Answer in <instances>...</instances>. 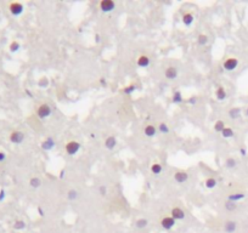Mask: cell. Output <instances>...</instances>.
<instances>
[{
  "mask_svg": "<svg viewBox=\"0 0 248 233\" xmlns=\"http://www.w3.org/2000/svg\"><path fill=\"white\" fill-rule=\"evenodd\" d=\"M64 149H66V153L69 155H74L77 154L81 149V143L77 142V141H69L66 143L64 146Z\"/></svg>",
  "mask_w": 248,
  "mask_h": 233,
  "instance_id": "cell-1",
  "label": "cell"
},
{
  "mask_svg": "<svg viewBox=\"0 0 248 233\" xmlns=\"http://www.w3.org/2000/svg\"><path fill=\"white\" fill-rule=\"evenodd\" d=\"M50 114H51V107L48 103H43L37 109V116L40 119H45V118L50 116Z\"/></svg>",
  "mask_w": 248,
  "mask_h": 233,
  "instance_id": "cell-2",
  "label": "cell"
},
{
  "mask_svg": "<svg viewBox=\"0 0 248 233\" xmlns=\"http://www.w3.org/2000/svg\"><path fill=\"white\" fill-rule=\"evenodd\" d=\"M238 66V59L235 57H229L224 61L223 63V67L225 71H234L236 69V67Z\"/></svg>",
  "mask_w": 248,
  "mask_h": 233,
  "instance_id": "cell-3",
  "label": "cell"
},
{
  "mask_svg": "<svg viewBox=\"0 0 248 233\" xmlns=\"http://www.w3.org/2000/svg\"><path fill=\"white\" fill-rule=\"evenodd\" d=\"M10 141L12 142V143H15V145H20L23 142V140H24V134L22 133V131H19V130H16V131H12L11 134H10Z\"/></svg>",
  "mask_w": 248,
  "mask_h": 233,
  "instance_id": "cell-4",
  "label": "cell"
},
{
  "mask_svg": "<svg viewBox=\"0 0 248 233\" xmlns=\"http://www.w3.org/2000/svg\"><path fill=\"white\" fill-rule=\"evenodd\" d=\"M9 9H10V12H11L14 16H20L21 14L23 12V5H22L21 2H19V1L11 2L10 6H9Z\"/></svg>",
  "mask_w": 248,
  "mask_h": 233,
  "instance_id": "cell-5",
  "label": "cell"
},
{
  "mask_svg": "<svg viewBox=\"0 0 248 233\" xmlns=\"http://www.w3.org/2000/svg\"><path fill=\"white\" fill-rule=\"evenodd\" d=\"M114 7H116V2L112 0H102L100 2V9L103 12H111L114 10Z\"/></svg>",
  "mask_w": 248,
  "mask_h": 233,
  "instance_id": "cell-6",
  "label": "cell"
},
{
  "mask_svg": "<svg viewBox=\"0 0 248 233\" xmlns=\"http://www.w3.org/2000/svg\"><path fill=\"white\" fill-rule=\"evenodd\" d=\"M161 226L167 230V231H169V230H172L174 226H175V220L172 217V216H165L162 219V221H161Z\"/></svg>",
  "mask_w": 248,
  "mask_h": 233,
  "instance_id": "cell-7",
  "label": "cell"
},
{
  "mask_svg": "<svg viewBox=\"0 0 248 233\" xmlns=\"http://www.w3.org/2000/svg\"><path fill=\"white\" fill-rule=\"evenodd\" d=\"M170 216H172L175 221H176V220H184V219H185V211H184L181 208L175 206V208L172 209V214H170Z\"/></svg>",
  "mask_w": 248,
  "mask_h": 233,
  "instance_id": "cell-8",
  "label": "cell"
},
{
  "mask_svg": "<svg viewBox=\"0 0 248 233\" xmlns=\"http://www.w3.org/2000/svg\"><path fill=\"white\" fill-rule=\"evenodd\" d=\"M164 77L169 80H174L178 78V69L173 66H169L167 67V69L164 71Z\"/></svg>",
  "mask_w": 248,
  "mask_h": 233,
  "instance_id": "cell-9",
  "label": "cell"
},
{
  "mask_svg": "<svg viewBox=\"0 0 248 233\" xmlns=\"http://www.w3.org/2000/svg\"><path fill=\"white\" fill-rule=\"evenodd\" d=\"M237 230V222L236 221H232V220H229L224 223V231L225 233H235Z\"/></svg>",
  "mask_w": 248,
  "mask_h": 233,
  "instance_id": "cell-10",
  "label": "cell"
},
{
  "mask_svg": "<svg viewBox=\"0 0 248 233\" xmlns=\"http://www.w3.org/2000/svg\"><path fill=\"white\" fill-rule=\"evenodd\" d=\"M174 180L178 182V183H184L188 180V174L186 171H176L174 174Z\"/></svg>",
  "mask_w": 248,
  "mask_h": 233,
  "instance_id": "cell-11",
  "label": "cell"
},
{
  "mask_svg": "<svg viewBox=\"0 0 248 233\" xmlns=\"http://www.w3.org/2000/svg\"><path fill=\"white\" fill-rule=\"evenodd\" d=\"M117 146V138L114 137V136H108L106 140H105V147L107 148V149H110V151H112L114 147Z\"/></svg>",
  "mask_w": 248,
  "mask_h": 233,
  "instance_id": "cell-12",
  "label": "cell"
},
{
  "mask_svg": "<svg viewBox=\"0 0 248 233\" xmlns=\"http://www.w3.org/2000/svg\"><path fill=\"white\" fill-rule=\"evenodd\" d=\"M157 129H158V128H156V126L152 125V124L146 125V126L144 128L145 136H147V137H153V136L157 134Z\"/></svg>",
  "mask_w": 248,
  "mask_h": 233,
  "instance_id": "cell-13",
  "label": "cell"
},
{
  "mask_svg": "<svg viewBox=\"0 0 248 233\" xmlns=\"http://www.w3.org/2000/svg\"><path fill=\"white\" fill-rule=\"evenodd\" d=\"M55 146V142H54V138L52 137H48L45 141H43L41 143V148L44 151H50L52 147Z\"/></svg>",
  "mask_w": 248,
  "mask_h": 233,
  "instance_id": "cell-14",
  "label": "cell"
},
{
  "mask_svg": "<svg viewBox=\"0 0 248 233\" xmlns=\"http://www.w3.org/2000/svg\"><path fill=\"white\" fill-rule=\"evenodd\" d=\"M136 62H138V66H139V67L145 68V67H148V64H150V58H148V56H146V55H141V56H139Z\"/></svg>",
  "mask_w": 248,
  "mask_h": 233,
  "instance_id": "cell-15",
  "label": "cell"
},
{
  "mask_svg": "<svg viewBox=\"0 0 248 233\" xmlns=\"http://www.w3.org/2000/svg\"><path fill=\"white\" fill-rule=\"evenodd\" d=\"M215 96H217V98H218L219 101L225 100V98H226V90H225V88H224V86H219V88L217 89V91H215Z\"/></svg>",
  "mask_w": 248,
  "mask_h": 233,
  "instance_id": "cell-16",
  "label": "cell"
},
{
  "mask_svg": "<svg viewBox=\"0 0 248 233\" xmlns=\"http://www.w3.org/2000/svg\"><path fill=\"white\" fill-rule=\"evenodd\" d=\"M181 21H183V23L185 24V26H191L192 24V22H193V15L192 14H190V12H186V14H184L183 15V18H181Z\"/></svg>",
  "mask_w": 248,
  "mask_h": 233,
  "instance_id": "cell-17",
  "label": "cell"
},
{
  "mask_svg": "<svg viewBox=\"0 0 248 233\" xmlns=\"http://www.w3.org/2000/svg\"><path fill=\"white\" fill-rule=\"evenodd\" d=\"M240 116H241V108L240 107H234L229 111V116L231 119H237V118H240Z\"/></svg>",
  "mask_w": 248,
  "mask_h": 233,
  "instance_id": "cell-18",
  "label": "cell"
},
{
  "mask_svg": "<svg viewBox=\"0 0 248 233\" xmlns=\"http://www.w3.org/2000/svg\"><path fill=\"white\" fill-rule=\"evenodd\" d=\"M172 101H173V103H175V104H179V103H181V102L184 101V98H183V95H181V92H180L179 90L174 91V94H173V97H172Z\"/></svg>",
  "mask_w": 248,
  "mask_h": 233,
  "instance_id": "cell-19",
  "label": "cell"
},
{
  "mask_svg": "<svg viewBox=\"0 0 248 233\" xmlns=\"http://www.w3.org/2000/svg\"><path fill=\"white\" fill-rule=\"evenodd\" d=\"M29 186H31L32 188H39L41 186V180L39 177H37V176L32 177V178L29 180Z\"/></svg>",
  "mask_w": 248,
  "mask_h": 233,
  "instance_id": "cell-20",
  "label": "cell"
},
{
  "mask_svg": "<svg viewBox=\"0 0 248 233\" xmlns=\"http://www.w3.org/2000/svg\"><path fill=\"white\" fill-rule=\"evenodd\" d=\"M243 198H245V193H232L227 197V200L236 203L237 200H241V199H243Z\"/></svg>",
  "mask_w": 248,
  "mask_h": 233,
  "instance_id": "cell-21",
  "label": "cell"
},
{
  "mask_svg": "<svg viewBox=\"0 0 248 233\" xmlns=\"http://www.w3.org/2000/svg\"><path fill=\"white\" fill-rule=\"evenodd\" d=\"M217 178L215 177H208L206 180V182H205V185H206L207 188H209V190H212V188H214L215 186H217Z\"/></svg>",
  "mask_w": 248,
  "mask_h": 233,
  "instance_id": "cell-22",
  "label": "cell"
},
{
  "mask_svg": "<svg viewBox=\"0 0 248 233\" xmlns=\"http://www.w3.org/2000/svg\"><path fill=\"white\" fill-rule=\"evenodd\" d=\"M148 225V221L146 220V219H139V220H136L135 221V227L136 228H139V230H143V228H145L146 226Z\"/></svg>",
  "mask_w": 248,
  "mask_h": 233,
  "instance_id": "cell-23",
  "label": "cell"
},
{
  "mask_svg": "<svg viewBox=\"0 0 248 233\" xmlns=\"http://www.w3.org/2000/svg\"><path fill=\"white\" fill-rule=\"evenodd\" d=\"M221 135H223V137H224V138H231V137H234L235 133H234V130H232L231 128H227V126H225V128H224V130L221 131Z\"/></svg>",
  "mask_w": 248,
  "mask_h": 233,
  "instance_id": "cell-24",
  "label": "cell"
},
{
  "mask_svg": "<svg viewBox=\"0 0 248 233\" xmlns=\"http://www.w3.org/2000/svg\"><path fill=\"white\" fill-rule=\"evenodd\" d=\"M213 128H214V131H217V133H221V131L224 130V128H225V123H224L223 120H217Z\"/></svg>",
  "mask_w": 248,
  "mask_h": 233,
  "instance_id": "cell-25",
  "label": "cell"
},
{
  "mask_svg": "<svg viewBox=\"0 0 248 233\" xmlns=\"http://www.w3.org/2000/svg\"><path fill=\"white\" fill-rule=\"evenodd\" d=\"M162 170H163V168H162V165L158 164V163H153V164L151 165V171L155 175H159L162 173Z\"/></svg>",
  "mask_w": 248,
  "mask_h": 233,
  "instance_id": "cell-26",
  "label": "cell"
},
{
  "mask_svg": "<svg viewBox=\"0 0 248 233\" xmlns=\"http://www.w3.org/2000/svg\"><path fill=\"white\" fill-rule=\"evenodd\" d=\"M224 206H225V209H226L227 211H235V210L237 209V204H236L235 202H230V200H226V202H225Z\"/></svg>",
  "mask_w": 248,
  "mask_h": 233,
  "instance_id": "cell-27",
  "label": "cell"
},
{
  "mask_svg": "<svg viewBox=\"0 0 248 233\" xmlns=\"http://www.w3.org/2000/svg\"><path fill=\"white\" fill-rule=\"evenodd\" d=\"M236 164H237V161H236V159L232 158V157H229L226 159V161H225V166L229 168V169H234V168L236 166Z\"/></svg>",
  "mask_w": 248,
  "mask_h": 233,
  "instance_id": "cell-28",
  "label": "cell"
},
{
  "mask_svg": "<svg viewBox=\"0 0 248 233\" xmlns=\"http://www.w3.org/2000/svg\"><path fill=\"white\" fill-rule=\"evenodd\" d=\"M78 198V192H77V190H69L68 192H67V199L68 200H76Z\"/></svg>",
  "mask_w": 248,
  "mask_h": 233,
  "instance_id": "cell-29",
  "label": "cell"
},
{
  "mask_svg": "<svg viewBox=\"0 0 248 233\" xmlns=\"http://www.w3.org/2000/svg\"><path fill=\"white\" fill-rule=\"evenodd\" d=\"M208 37H207L206 34H200L198 37H197V43L200 44V45H202V46H205L208 44Z\"/></svg>",
  "mask_w": 248,
  "mask_h": 233,
  "instance_id": "cell-30",
  "label": "cell"
},
{
  "mask_svg": "<svg viewBox=\"0 0 248 233\" xmlns=\"http://www.w3.org/2000/svg\"><path fill=\"white\" fill-rule=\"evenodd\" d=\"M14 228L17 230V231H21V230H24L26 228V222L22 221V220H17L15 223H14Z\"/></svg>",
  "mask_w": 248,
  "mask_h": 233,
  "instance_id": "cell-31",
  "label": "cell"
},
{
  "mask_svg": "<svg viewBox=\"0 0 248 233\" xmlns=\"http://www.w3.org/2000/svg\"><path fill=\"white\" fill-rule=\"evenodd\" d=\"M135 90H136V85L131 84V85H129V86H125V88H124L123 92L125 94V95H130V94H133Z\"/></svg>",
  "mask_w": 248,
  "mask_h": 233,
  "instance_id": "cell-32",
  "label": "cell"
},
{
  "mask_svg": "<svg viewBox=\"0 0 248 233\" xmlns=\"http://www.w3.org/2000/svg\"><path fill=\"white\" fill-rule=\"evenodd\" d=\"M20 43L19 41H16V40H14L11 44H10V51L11 52H16V51H19L20 50Z\"/></svg>",
  "mask_w": 248,
  "mask_h": 233,
  "instance_id": "cell-33",
  "label": "cell"
},
{
  "mask_svg": "<svg viewBox=\"0 0 248 233\" xmlns=\"http://www.w3.org/2000/svg\"><path fill=\"white\" fill-rule=\"evenodd\" d=\"M158 130L162 133V134H168L169 133V126L165 124V123H161L158 125Z\"/></svg>",
  "mask_w": 248,
  "mask_h": 233,
  "instance_id": "cell-34",
  "label": "cell"
},
{
  "mask_svg": "<svg viewBox=\"0 0 248 233\" xmlns=\"http://www.w3.org/2000/svg\"><path fill=\"white\" fill-rule=\"evenodd\" d=\"M48 84H49V80H48L46 78H41L40 80H39V83H38V85H39L40 88H45V86H48Z\"/></svg>",
  "mask_w": 248,
  "mask_h": 233,
  "instance_id": "cell-35",
  "label": "cell"
},
{
  "mask_svg": "<svg viewBox=\"0 0 248 233\" xmlns=\"http://www.w3.org/2000/svg\"><path fill=\"white\" fill-rule=\"evenodd\" d=\"M99 192H100V194L101 195H106V193H107V188H106V186H100L99 187Z\"/></svg>",
  "mask_w": 248,
  "mask_h": 233,
  "instance_id": "cell-36",
  "label": "cell"
},
{
  "mask_svg": "<svg viewBox=\"0 0 248 233\" xmlns=\"http://www.w3.org/2000/svg\"><path fill=\"white\" fill-rule=\"evenodd\" d=\"M187 102H188L190 104H195V103L197 102V98H196L195 96H192V97H190V98L187 100Z\"/></svg>",
  "mask_w": 248,
  "mask_h": 233,
  "instance_id": "cell-37",
  "label": "cell"
},
{
  "mask_svg": "<svg viewBox=\"0 0 248 233\" xmlns=\"http://www.w3.org/2000/svg\"><path fill=\"white\" fill-rule=\"evenodd\" d=\"M5 159H6V154H5L4 152H0V163H1V161H4Z\"/></svg>",
  "mask_w": 248,
  "mask_h": 233,
  "instance_id": "cell-38",
  "label": "cell"
},
{
  "mask_svg": "<svg viewBox=\"0 0 248 233\" xmlns=\"http://www.w3.org/2000/svg\"><path fill=\"white\" fill-rule=\"evenodd\" d=\"M4 198H5V191H4V190H1V191H0V202H1Z\"/></svg>",
  "mask_w": 248,
  "mask_h": 233,
  "instance_id": "cell-39",
  "label": "cell"
},
{
  "mask_svg": "<svg viewBox=\"0 0 248 233\" xmlns=\"http://www.w3.org/2000/svg\"><path fill=\"white\" fill-rule=\"evenodd\" d=\"M64 177V169L61 170V173H60V178H63Z\"/></svg>",
  "mask_w": 248,
  "mask_h": 233,
  "instance_id": "cell-40",
  "label": "cell"
},
{
  "mask_svg": "<svg viewBox=\"0 0 248 233\" xmlns=\"http://www.w3.org/2000/svg\"><path fill=\"white\" fill-rule=\"evenodd\" d=\"M240 152H241V154H242V155L246 154V149H245V148H241V151H240Z\"/></svg>",
  "mask_w": 248,
  "mask_h": 233,
  "instance_id": "cell-41",
  "label": "cell"
},
{
  "mask_svg": "<svg viewBox=\"0 0 248 233\" xmlns=\"http://www.w3.org/2000/svg\"><path fill=\"white\" fill-rule=\"evenodd\" d=\"M100 83H101V85H106V83H105L103 78H101V79H100Z\"/></svg>",
  "mask_w": 248,
  "mask_h": 233,
  "instance_id": "cell-42",
  "label": "cell"
},
{
  "mask_svg": "<svg viewBox=\"0 0 248 233\" xmlns=\"http://www.w3.org/2000/svg\"><path fill=\"white\" fill-rule=\"evenodd\" d=\"M38 210H39V213H40V216H44V211H43V210H41V208H39V209H38Z\"/></svg>",
  "mask_w": 248,
  "mask_h": 233,
  "instance_id": "cell-43",
  "label": "cell"
},
{
  "mask_svg": "<svg viewBox=\"0 0 248 233\" xmlns=\"http://www.w3.org/2000/svg\"><path fill=\"white\" fill-rule=\"evenodd\" d=\"M95 39H96V41H100V37L99 35H95Z\"/></svg>",
  "mask_w": 248,
  "mask_h": 233,
  "instance_id": "cell-44",
  "label": "cell"
},
{
  "mask_svg": "<svg viewBox=\"0 0 248 233\" xmlns=\"http://www.w3.org/2000/svg\"><path fill=\"white\" fill-rule=\"evenodd\" d=\"M246 116H248V107H247V109H246Z\"/></svg>",
  "mask_w": 248,
  "mask_h": 233,
  "instance_id": "cell-45",
  "label": "cell"
}]
</instances>
